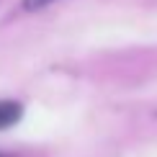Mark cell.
<instances>
[{
  "label": "cell",
  "instance_id": "obj_1",
  "mask_svg": "<svg viewBox=\"0 0 157 157\" xmlns=\"http://www.w3.org/2000/svg\"><path fill=\"white\" fill-rule=\"evenodd\" d=\"M23 116V106L18 101H0V129H10Z\"/></svg>",
  "mask_w": 157,
  "mask_h": 157
},
{
  "label": "cell",
  "instance_id": "obj_2",
  "mask_svg": "<svg viewBox=\"0 0 157 157\" xmlns=\"http://www.w3.org/2000/svg\"><path fill=\"white\" fill-rule=\"evenodd\" d=\"M52 3H54V0H23V8L26 10H41V8H47Z\"/></svg>",
  "mask_w": 157,
  "mask_h": 157
},
{
  "label": "cell",
  "instance_id": "obj_3",
  "mask_svg": "<svg viewBox=\"0 0 157 157\" xmlns=\"http://www.w3.org/2000/svg\"><path fill=\"white\" fill-rule=\"evenodd\" d=\"M0 157H8V155H3V152H0Z\"/></svg>",
  "mask_w": 157,
  "mask_h": 157
}]
</instances>
